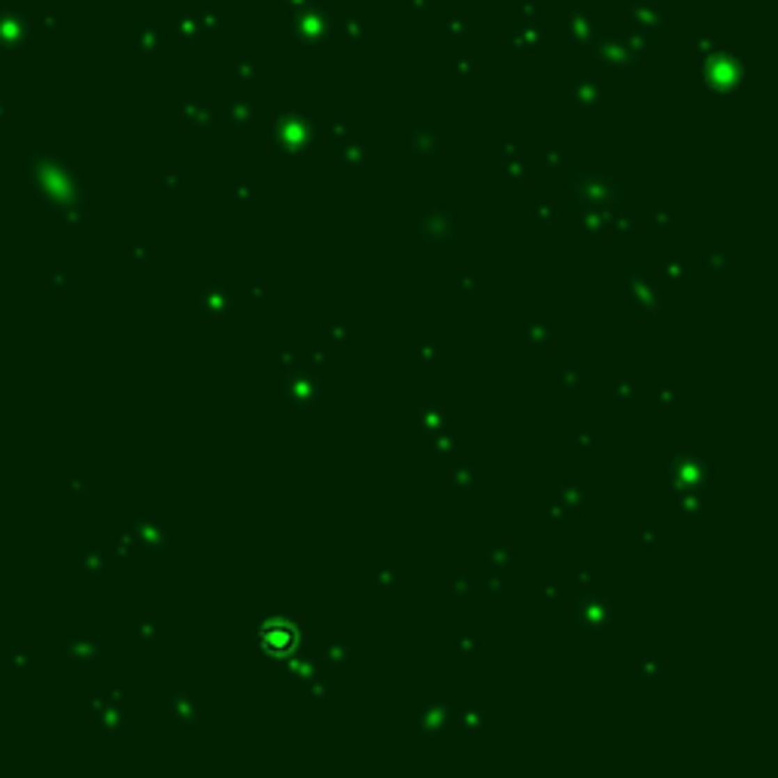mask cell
I'll list each match as a JSON object with an SVG mask.
<instances>
[{"label": "cell", "instance_id": "cell-1", "mask_svg": "<svg viewBox=\"0 0 778 778\" xmlns=\"http://www.w3.org/2000/svg\"><path fill=\"white\" fill-rule=\"evenodd\" d=\"M262 645H265V651H271V654L289 651L292 645H295V626L286 623V621H271L262 630Z\"/></svg>", "mask_w": 778, "mask_h": 778}]
</instances>
